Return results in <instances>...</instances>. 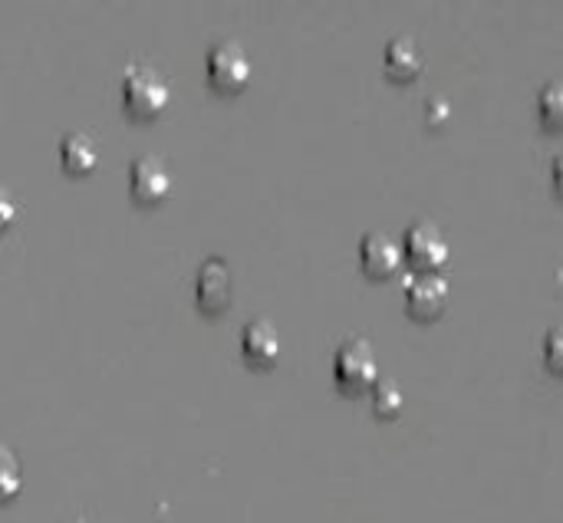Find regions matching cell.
Masks as SVG:
<instances>
[{
  "label": "cell",
  "mask_w": 563,
  "mask_h": 523,
  "mask_svg": "<svg viewBox=\"0 0 563 523\" xmlns=\"http://www.w3.org/2000/svg\"><path fill=\"white\" fill-rule=\"evenodd\" d=\"M195 297H198V307L208 313V316H218L231 307L234 300V277H231V267L221 260V257H208L198 270V280H195Z\"/></svg>",
  "instance_id": "cell-6"
},
{
  "label": "cell",
  "mask_w": 563,
  "mask_h": 523,
  "mask_svg": "<svg viewBox=\"0 0 563 523\" xmlns=\"http://www.w3.org/2000/svg\"><path fill=\"white\" fill-rule=\"evenodd\" d=\"M172 191V175L165 168V162L142 155L129 165V198L139 208H155L168 198Z\"/></svg>",
  "instance_id": "cell-5"
},
{
  "label": "cell",
  "mask_w": 563,
  "mask_h": 523,
  "mask_svg": "<svg viewBox=\"0 0 563 523\" xmlns=\"http://www.w3.org/2000/svg\"><path fill=\"white\" fill-rule=\"evenodd\" d=\"M383 66H386V76L393 82H412L422 76L426 69V56H422V46L416 43V36H393L386 53H383Z\"/></svg>",
  "instance_id": "cell-9"
},
{
  "label": "cell",
  "mask_w": 563,
  "mask_h": 523,
  "mask_svg": "<svg viewBox=\"0 0 563 523\" xmlns=\"http://www.w3.org/2000/svg\"><path fill=\"white\" fill-rule=\"evenodd\" d=\"M172 99V86L168 79L148 66V63H132L122 76V109L132 119H155L158 112H165Z\"/></svg>",
  "instance_id": "cell-1"
},
{
  "label": "cell",
  "mask_w": 563,
  "mask_h": 523,
  "mask_svg": "<svg viewBox=\"0 0 563 523\" xmlns=\"http://www.w3.org/2000/svg\"><path fill=\"white\" fill-rule=\"evenodd\" d=\"M449 307V283L439 274H416L406 283V310L416 320H435Z\"/></svg>",
  "instance_id": "cell-7"
},
{
  "label": "cell",
  "mask_w": 563,
  "mask_h": 523,
  "mask_svg": "<svg viewBox=\"0 0 563 523\" xmlns=\"http://www.w3.org/2000/svg\"><path fill=\"white\" fill-rule=\"evenodd\" d=\"M254 76V63L247 56V49L238 43V40H221L208 49V82L231 96V92H241Z\"/></svg>",
  "instance_id": "cell-3"
},
{
  "label": "cell",
  "mask_w": 563,
  "mask_h": 523,
  "mask_svg": "<svg viewBox=\"0 0 563 523\" xmlns=\"http://www.w3.org/2000/svg\"><path fill=\"white\" fill-rule=\"evenodd\" d=\"M13 221H16V201H13L10 191L0 188V234H3Z\"/></svg>",
  "instance_id": "cell-17"
},
{
  "label": "cell",
  "mask_w": 563,
  "mask_h": 523,
  "mask_svg": "<svg viewBox=\"0 0 563 523\" xmlns=\"http://www.w3.org/2000/svg\"><path fill=\"white\" fill-rule=\"evenodd\" d=\"M538 115H541L544 129H551V132L563 129V82H548L538 92Z\"/></svg>",
  "instance_id": "cell-13"
},
{
  "label": "cell",
  "mask_w": 563,
  "mask_h": 523,
  "mask_svg": "<svg viewBox=\"0 0 563 523\" xmlns=\"http://www.w3.org/2000/svg\"><path fill=\"white\" fill-rule=\"evenodd\" d=\"M333 379L346 396L373 392L379 382V363L366 340H346L333 356Z\"/></svg>",
  "instance_id": "cell-2"
},
{
  "label": "cell",
  "mask_w": 563,
  "mask_h": 523,
  "mask_svg": "<svg viewBox=\"0 0 563 523\" xmlns=\"http://www.w3.org/2000/svg\"><path fill=\"white\" fill-rule=\"evenodd\" d=\"M551 178H554V188H558V194H561V198H563V155H558V158H554Z\"/></svg>",
  "instance_id": "cell-18"
},
{
  "label": "cell",
  "mask_w": 563,
  "mask_h": 523,
  "mask_svg": "<svg viewBox=\"0 0 563 523\" xmlns=\"http://www.w3.org/2000/svg\"><path fill=\"white\" fill-rule=\"evenodd\" d=\"M402 260H406V254L389 234H366L360 241V264L369 277L386 280L402 267Z\"/></svg>",
  "instance_id": "cell-10"
},
{
  "label": "cell",
  "mask_w": 563,
  "mask_h": 523,
  "mask_svg": "<svg viewBox=\"0 0 563 523\" xmlns=\"http://www.w3.org/2000/svg\"><path fill=\"white\" fill-rule=\"evenodd\" d=\"M402 409H406V392H402V386L396 382V379H383L379 376V382L373 386V412L379 415V419H399L402 415Z\"/></svg>",
  "instance_id": "cell-12"
},
{
  "label": "cell",
  "mask_w": 563,
  "mask_h": 523,
  "mask_svg": "<svg viewBox=\"0 0 563 523\" xmlns=\"http://www.w3.org/2000/svg\"><path fill=\"white\" fill-rule=\"evenodd\" d=\"M544 363H548L551 372L563 376V326H554L544 336Z\"/></svg>",
  "instance_id": "cell-15"
},
{
  "label": "cell",
  "mask_w": 563,
  "mask_h": 523,
  "mask_svg": "<svg viewBox=\"0 0 563 523\" xmlns=\"http://www.w3.org/2000/svg\"><path fill=\"white\" fill-rule=\"evenodd\" d=\"M284 353L280 333L271 320H251L241 330V356L254 369H274Z\"/></svg>",
  "instance_id": "cell-8"
},
{
  "label": "cell",
  "mask_w": 563,
  "mask_h": 523,
  "mask_svg": "<svg viewBox=\"0 0 563 523\" xmlns=\"http://www.w3.org/2000/svg\"><path fill=\"white\" fill-rule=\"evenodd\" d=\"M452 102L445 99V96H432L429 102H426V122L432 125V129H442V125H449L452 122Z\"/></svg>",
  "instance_id": "cell-16"
},
{
  "label": "cell",
  "mask_w": 563,
  "mask_h": 523,
  "mask_svg": "<svg viewBox=\"0 0 563 523\" xmlns=\"http://www.w3.org/2000/svg\"><path fill=\"white\" fill-rule=\"evenodd\" d=\"M23 491V471H20V461L13 458V452H7L0 445V504H10L16 501V494Z\"/></svg>",
  "instance_id": "cell-14"
},
{
  "label": "cell",
  "mask_w": 563,
  "mask_h": 523,
  "mask_svg": "<svg viewBox=\"0 0 563 523\" xmlns=\"http://www.w3.org/2000/svg\"><path fill=\"white\" fill-rule=\"evenodd\" d=\"M402 254L409 257V264L419 270V274H439V267L449 264L452 257V244L449 237L442 234L439 224L432 221H416L409 231H406V247Z\"/></svg>",
  "instance_id": "cell-4"
},
{
  "label": "cell",
  "mask_w": 563,
  "mask_h": 523,
  "mask_svg": "<svg viewBox=\"0 0 563 523\" xmlns=\"http://www.w3.org/2000/svg\"><path fill=\"white\" fill-rule=\"evenodd\" d=\"M59 165H63L66 175H76V178L96 171V165H99V148H96V142H92L86 132H69V135H63V142H59Z\"/></svg>",
  "instance_id": "cell-11"
}]
</instances>
